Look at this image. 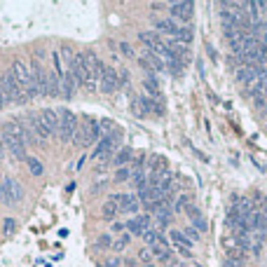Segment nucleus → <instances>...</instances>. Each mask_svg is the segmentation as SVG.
Masks as SVG:
<instances>
[{
	"mask_svg": "<svg viewBox=\"0 0 267 267\" xmlns=\"http://www.w3.org/2000/svg\"><path fill=\"white\" fill-rule=\"evenodd\" d=\"M3 145H5L17 159H26V145L21 141V124L19 122L3 124Z\"/></svg>",
	"mask_w": 267,
	"mask_h": 267,
	"instance_id": "1",
	"label": "nucleus"
},
{
	"mask_svg": "<svg viewBox=\"0 0 267 267\" xmlns=\"http://www.w3.org/2000/svg\"><path fill=\"white\" fill-rule=\"evenodd\" d=\"M82 54H84V84L82 87L87 89V92H96L106 66L99 61V56H96L92 49H89V52H82Z\"/></svg>",
	"mask_w": 267,
	"mask_h": 267,
	"instance_id": "2",
	"label": "nucleus"
},
{
	"mask_svg": "<svg viewBox=\"0 0 267 267\" xmlns=\"http://www.w3.org/2000/svg\"><path fill=\"white\" fill-rule=\"evenodd\" d=\"M10 73H12L14 80L19 82V87H21V92H24V94H28L31 99H33V96H38V89H35L33 75H31V68H28L21 59H17V61L10 66Z\"/></svg>",
	"mask_w": 267,
	"mask_h": 267,
	"instance_id": "3",
	"label": "nucleus"
},
{
	"mask_svg": "<svg viewBox=\"0 0 267 267\" xmlns=\"http://www.w3.org/2000/svg\"><path fill=\"white\" fill-rule=\"evenodd\" d=\"M0 87H3V94H5L7 103H26V101H31V96L21 92L19 82L14 80V75L10 73V68L3 73V77H0Z\"/></svg>",
	"mask_w": 267,
	"mask_h": 267,
	"instance_id": "4",
	"label": "nucleus"
},
{
	"mask_svg": "<svg viewBox=\"0 0 267 267\" xmlns=\"http://www.w3.org/2000/svg\"><path fill=\"white\" fill-rule=\"evenodd\" d=\"M77 134V117L70 113L68 108H61L59 110V138L63 143L73 141Z\"/></svg>",
	"mask_w": 267,
	"mask_h": 267,
	"instance_id": "5",
	"label": "nucleus"
},
{
	"mask_svg": "<svg viewBox=\"0 0 267 267\" xmlns=\"http://www.w3.org/2000/svg\"><path fill=\"white\" fill-rule=\"evenodd\" d=\"M31 75H33L35 89H38V96H49V84H47V70L42 68L40 61H33L31 66Z\"/></svg>",
	"mask_w": 267,
	"mask_h": 267,
	"instance_id": "6",
	"label": "nucleus"
},
{
	"mask_svg": "<svg viewBox=\"0 0 267 267\" xmlns=\"http://www.w3.org/2000/svg\"><path fill=\"white\" fill-rule=\"evenodd\" d=\"M3 195H5V204H17L24 199V188L19 185V181L5 178L3 181Z\"/></svg>",
	"mask_w": 267,
	"mask_h": 267,
	"instance_id": "7",
	"label": "nucleus"
},
{
	"mask_svg": "<svg viewBox=\"0 0 267 267\" xmlns=\"http://www.w3.org/2000/svg\"><path fill=\"white\" fill-rule=\"evenodd\" d=\"M117 87H120L117 68H110V66H106V68H103V75H101V82H99V92H101V94H113Z\"/></svg>",
	"mask_w": 267,
	"mask_h": 267,
	"instance_id": "8",
	"label": "nucleus"
},
{
	"mask_svg": "<svg viewBox=\"0 0 267 267\" xmlns=\"http://www.w3.org/2000/svg\"><path fill=\"white\" fill-rule=\"evenodd\" d=\"M169 12H171V17L178 21H190L192 14H195V5L188 3V0H181V3H171V5H169Z\"/></svg>",
	"mask_w": 267,
	"mask_h": 267,
	"instance_id": "9",
	"label": "nucleus"
},
{
	"mask_svg": "<svg viewBox=\"0 0 267 267\" xmlns=\"http://www.w3.org/2000/svg\"><path fill=\"white\" fill-rule=\"evenodd\" d=\"M38 120H40L42 124H45V129L52 134V136H59V110H49V108H45V110H40V115H38Z\"/></svg>",
	"mask_w": 267,
	"mask_h": 267,
	"instance_id": "10",
	"label": "nucleus"
},
{
	"mask_svg": "<svg viewBox=\"0 0 267 267\" xmlns=\"http://www.w3.org/2000/svg\"><path fill=\"white\" fill-rule=\"evenodd\" d=\"M169 237H171V244L173 246H176V251L181 255H183V258H192V241L188 239V237H185L183 232H178V230H171V234H169Z\"/></svg>",
	"mask_w": 267,
	"mask_h": 267,
	"instance_id": "11",
	"label": "nucleus"
},
{
	"mask_svg": "<svg viewBox=\"0 0 267 267\" xmlns=\"http://www.w3.org/2000/svg\"><path fill=\"white\" fill-rule=\"evenodd\" d=\"M28 127H31V131H33V136H35V141H38V143L47 145V141L52 138V134L45 129V124H42L38 117H35V120H31V124H28Z\"/></svg>",
	"mask_w": 267,
	"mask_h": 267,
	"instance_id": "12",
	"label": "nucleus"
},
{
	"mask_svg": "<svg viewBox=\"0 0 267 267\" xmlns=\"http://www.w3.org/2000/svg\"><path fill=\"white\" fill-rule=\"evenodd\" d=\"M117 199V206H120V211L124 213H136L138 211V199L134 195H115Z\"/></svg>",
	"mask_w": 267,
	"mask_h": 267,
	"instance_id": "13",
	"label": "nucleus"
},
{
	"mask_svg": "<svg viewBox=\"0 0 267 267\" xmlns=\"http://www.w3.org/2000/svg\"><path fill=\"white\" fill-rule=\"evenodd\" d=\"M155 28H157L159 33L173 38V40H176L178 31H181V26H176V21H173V19H157V21H155Z\"/></svg>",
	"mask_w": 267,
	"mask_h": 267,
	"instance_id": "14",
	"label": "nucleus"
},
{
	"mask_svg": "<svg viewBox=\"0 0 267 267\" xmlns=\"http://www.w3.org/2000/svg\"><path fill=\"white\" fill-rule=\"evenodd\" d=\"M150 251H152V255H157V260L171 262V248H169V244L164 239H159L155 246H150Z\"/></svg>",
	"mask_w": 267,
	"mask_h": 267,
	"instance_id": "15",
	"label": "nucleus"
},
{
	"mask_svg": "<svg viewBox=\"0 0 267 267\" xmlns=\"http://www.w3.org/2000/svg\"><path fill=\"white\" fill-rule=\"evenodd\" d=\"M117 211H120V206H117V199H115V195H113V197H110L108 202L103 204V218H106V220L115 218V213H117Z\"/></svg>",
	"mask_w": 267,
	"mask_h": 267,
	"instance_id": "16",
	"label": "nucleus"
},
{
	"mask_svg": "<svg viewBox=\"0 0 267 267\" xmlns=\"http://www.w3.org/2000/svg\"><path fill=\"white\" fill-rule=\"evenodd\" d=\"M143 87H145V92H148V94L155 99V101H157L159 96H162V94H159V84L155 82L152 77H145V80H143Z\"/></svg>",
	"mask_w": 267,
	"mask_h": 267,
	"instance_id": "17",
	"label": "nucleus"
},
{
	"mask_svg": "<svg viewBox=\"0 0 267 267\" xmlns=\"http://www.w3.org/2000/svg\"><path fill=\"white\" fill-rule=\"evenodd\" d=\"M129 159H131V150H129V148H122V150L115 155V166H117V169H122Z\"/></svg>",
	"mask_w": 267,
	"mask_h": 267,
	"instance_id": "18",
	"label": "nucleus"
},
{
	"mask_svg": "<svg viewBox=\"0 0 267 267\" xmlns=\"http://www.w3.org/2000/svg\"><path fill=\"white\" fill-rule=\"evenodd\" d=\"M127 230H129V234H136V237H143L145 234V230H143V225L138 223V218L129 220V223H127Z\"/></svg>",
	"mask_w": 267,
	"mask_h": 267,
	"instance_id": "19",
	"label": "nucleus"
},
{
	"mask_svg": "<svg viewBox=\"0 0 267 267\" xmlns=\"http://www.w3.org/2000/svg\"><path fill=\"white\" fill-rule=\"evenodd\" d=\"M28 169H31V173H35V176H40L42 173V164H40V159H35V157H28Z\"/></svg>",
	"mask_w": 267,
	"mask_h": 267,
	"instance_id": "20",
	"label": "nucleus"
},
{
	"mask_svg": "<svg viewBox=\"0 0 267 267\" xmlns=\"http://www.w3.org/2000/svg\"><path fill=\"white\" fill-rule=\"evenodd\" d=\"M129 178H131V169H127V166H122V169H117L115 171L117 183H124V181H129Z\"/></svg>",
	"mask_w": 267,
	"mask_h": 267,
	"instance_id": "21",
	"label": "nucleus"
},
{
	"mask_svg": "<svg viewBox=\"0 0 267 267\" xmlns=\"http://www.w3.org/2000/svg\"><path fill=\"white\" fill-rule=\"evenodd\" d=\"M129 232L127 234H122V237H120V239H113V248H115V251H122L124 246H127V244H129Z\"/></svg>",
	"mask_w": 267,
	"mask_h": 267,
	"instance_id": "22",
	"label": "nucleus"
},
{
	"mask_svg": "<svg viewBox=\"0 0 267 267\" xmlns=\"http://www.w3.org/2000/svg\"><path fill=\"white\" fill-rule=\"evenodd\" d=\"M143 239H145V244H150V246H155V244H157V241L162 239V237H159L157 232H152V230H148V232L143 234Z\"/></svg>",
	"mask_w": 267,
	"mask_h": 267,
	"instance_id": "23",
	"label": "nucleus"
},
{
	"mask_svg": "<svg viewBox=\"0 0 267 267\" xmlns=\"http://www.w3.org/2000/svg\"><path fill=\"white\" fill-rule=\"evenodd\" d=\"M138 260H141V262H145V265H148V262L152 260V251H150V248H143V251L138 253Z\"/></svg>",
	"mask_w": 267,
	"mask_h": 267,
	"instance_id": "24",
	"label": "nucleus"
},
{
	"mask_svg": "<svg viewBox=\"0 0 267 267\" xmlns=\"http://www.w3.org/2000/svg\"><path fill=\"white\" fill-rule=\"evenodd\" d=\"M183 234H185V237H188L190 241H197V239H199V232L195 230V227H188V230H185Z\"/></svg>",
	"mask_w": 267,
	"mask_h": 267,
	"instance_id": "25",
	"label": "nucleus"
},
{
	"mask_svg": "<svg viewBox=\"0 0 267 267\" xmlns=\"http://www.w3.org/2000/svg\"><path fill=\"white\" fill-rule=\"evenodd\" d=\"M99 246H110V248H113V237H110V234H101V239H99Z\"/></svg>",
	"mask_w": 267,
	"mask_h": 267,
	"instance_id": "26",
	"label": "nucleus"
},
{
	"mask_svg": "<svg viewBox=\"0 0 267 267\" xmlns=\"http://www.w3.org/2000/svg\"><path fill=\"white\" fill-rule=\"evenodd\" d=\"M120 52H122L124 56H134V49H131L127 42H120Z\"/></svg>",
	"mask_w": 267,
	"mask_h": 267,
	"instance_id": "27",
	"label": "nucleus"
},
{
	"mask_svg": "<svg viewBox=\"0 0 267 267\" xmlns=\"http://www.w3.org/2000/svg\"><path fill=\"white\" fill-rule=\"evenodd\" d=\"M5 232H7V234H12V232H14V220H12V218H7V220H5Z\"/></svg>",
	"mask_w": 267,
	"mask_h": 267,
	"instance_id": "28",
	"label": "nucleus"
},
{
	"mask_svg": "<svg viewBox=\"0 0 267 267\" xmlns=\"http://www.w3.org/2000/svg\"><path fill=\"white\" fill-rule=\"evenodd\" d=\"M5 94H3V87H0V110H3V108H5Z\"/></svg>",
	"mask_w": 267,
	"mask_h": 267,
	"instance_id": "29",
	"label": "nucleus"
},
{
	"mask_svg": "<svg viewBox=\"0 0 267 267\" xmlns=\"http://www.w3.org/2000/svg\"><path fill=\"white\" fill-rule=\"evenodd\" d=\"M3 155H5V145H3V138H0V159H3Z\"/></svg>",
	"mask_w": 267,
	"mask_h": 267,
	"instance_id": "30",
	"label": "nucleus"
},
{
	"mask_svg": "<svg viewBox=\"0 0 267 267\" xmlns=\"http://www.w3.org/2000/svg\"><path fill=\"white\" fill-rule=\"evenodd\" d=\"M0 202H5V195H3V185H0Z\"/></svg>",
	"mask_w": 267,
	"mask_h": 267,
	"instance_id": "31",
	"label": "nucleus"
},
{
	"mask_svg": "<svg viewBox=\"0 0 267 267\" xmlns=\"http://www.w3.org/2000/svg\"><path fill=\"white\" fill-rule=\"evenodd\" d=\"M265 113H267V106H265Z\"/></svg>",
	"mask_w": 267,
	"mask_h": 267,
	"instance_id": "32",
	"label": "nucleus"
}]
</instances>
